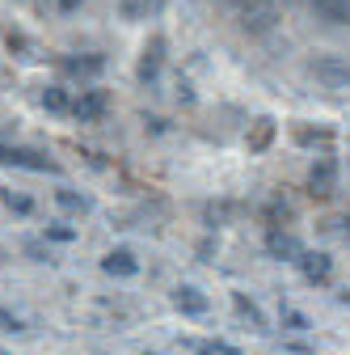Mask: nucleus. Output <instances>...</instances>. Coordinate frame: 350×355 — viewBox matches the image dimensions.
<instances>
[{
    "mask_svg": "<svg viewBox=\"0 0 350 355\" xmlns=\"http://www.w3.org/2000/svg\"><path fill=\"white\" fill-rule=\"evenodd\" d=\"M5 203H9L13 211H30V207H34V203H30L26 195H13V191H5Z\"/></svg>",
    "mask_w": 350,
    "mask_h": 355,
    "instance_id": "obj_21",
    "label": "nucleus"
},
{
    "mask_svg": "<svg viewBox=\"0 0 350 355\" xmlns=\"http://www.w3.org/2000/svg\"><path fill=\"white\" fill-rule=\"evenodd\" d=\"M173 309H182V313H190V318H203L207 309H211V300H207L199 288L182 284V288H173Z\"/></svg>",
    "mask_w": 350,
    "mask_h": 355,
    "instance_id": "obj_9",
    "label": "nucleus"
},
{
    "mask_svg": "<svg viewBox=\"0 0 350 355\" xmlns=\"http://www.w3.org/2000/svg\"><path fill=\"white\" fill-rule=\"evenodd\" d=\"M47 237H51V241H72L76 229H68V225H47Z\"/></svg>",
    "mask_w": 350,
    "mask_h": 355,
    "instance_id": "obj_20",
    "label": "nucleus"
},
{
    "mask_svg": "<svg viewBox=\"0 0 350 355\" xmlns=\"http://www.w3.org/2000/svg\"><path fill=\"white\" fill-rule=\"evenodd\" d=\"M295 140H300V144H325V140H329V131H308V127H300V131H295Z\"/></svg>",
    "mask_w": 350,
    "mask_h": 355,
    "instance_id": "obj_19",
    "label": "nucleus"
},
{
    "mask_svg": "<svg viewBox=\"0 0 350 355\" xmlns=\"http://www.w3.org/2000/svg\"><path fill=\"white\" fill-rule=\"evenodd\" d=\"M228 5H237V9H245V5H253V0H228Z\"/></svg>",
    "mask_w": 350,
    "mask_h": 355,
    "instance_id": "obj_26",
    "label": "nucleus"
},
{
    "mask_svg": "<svg viewBox=\"0 0 350 355\" xmlns=\"http://www.w3.org/2000/svg\"><path fill=\"white\" fill-rule=\"evenodd\" d=\"M106 106H110V94H106V89H84V94L72 102V114H76L80 123H98V119L106 114Z\"/></svg>",
    "mask_w": 350,
    "mask_h": 355,
    "instance_id": "obj_7",
    "label": "nucleus"
},
{
    "mask_svg": "<svg viewBox=\"0 0 350 355\" xmlns=\"http://www.w3.org/2000/svg\"><path fill=\"white\" fill-rule=\"evenodd\" d=\"M165 51H169V42H165L160 34H152V38L144 42V51H140V68H136V76H140L144 85H152V80L160 76V68H165Z\"/></svg>",
    "mask_w": 350,
    "mask_h": 355,
    "instance_id": "obj_5",
    "label": "nucleus"
},
{
    "mask_svg": "<svg viewBox=\"0 0 350 355\" xmlns=\"http://www.w3.org/2000/svg\"><path fill=\"white\" fill-rule=\"evenodd\" d=\"M199 355H241L237 347H228V343H190Z\"/></svg>",
    "mask_w": 350,
    "mask_h": 355,
    "instance_id": "obj_18",
    "label": "nucleus"
},
{
    "mask_svg": "<svg viewBox=\"0 0 350 355\" xmlns=\"http://www.w3.org/2000/svg\"><path fill=\"white\" fill-rule=\"evenodd\" d=\"M59 68L72 72V76H98V72L106 68V60H102V55H64Z\"/></svg>",
    "mask_w": 350,
    "mask_h": 355,
    "instance_id": "obj_12",
    "label": "nucleus"
},
{
    "mask_svg": "<svg viewBox=\"0 0 350 355\" xmlns=\"http://www.w3.org/2000/svg\"><path fill=\"white\" fill-rule=\"evenodd\" d=\"M333 225H338V233H342V237L350 241V216H346V220H333Z\"/></svg>",
    "mask_w": 350,
    "mask_h": 355,
    "instance_id": "obj_25",
    "label": "nucleus"
},
{
    "mask_svg": "<svg viewBox=\"0 0 350 355\" xmlns=\"http://www.w3.org/2000/svg\"><path fill=\"white\" fill-rule=\"evenodd\" d=\"M165 9V0H122L118 5V13L127 17V21H148V17H156Z\"/></svg>",
    "mask_w": 350,
    "mask_h": 355,
    "instance_id": "obj_13",
    "label": "nucleus"
},
{
    "mask_svg": "<svg viewBox=\"0 0 350 355\" xmlns=\"http://www.w3.org/2000/svg\"><path fill=\"white\" fill-rule=\"evenodd\" d=\"M102 271L114 275V279H131V275L140 271V262H136V254H131V250H110L102 258Z\"/></svg>",
    "mask_w": 350,
    "mask_h": 355,
    "instance_id": "obj_11",
    "label": "nucleus"
},
{
    "mask_svg": "<svg viewBox=\"0 0 350 355\" xmlns=\"http://www.w3.org/2000/svg\"><path fill=\"white\" fill-rule=\"evenodd\" d=\"M266 254L279 258V262H295V258L304 254V245H300V237H291V233H283V229H270V233H266Z\"/></svg>",
    "mask_w": 350,
    "mask_h": 355,
    "instance_id": "obj_8",
    "label": "nucleus"
},
{
    "mask_svg": "<svg viewBox=\"0 0 350 355\" xmlns=\"http://www.w3.org/2000/svg\"><path fill=\"white\" fill-rule=\"evenodd\" d=\"M308 72H313L317 85H325V89H350V60H342V55H333V51L317 55V60L308 64Z\"/></svg>",
    "mask_w": 350,
    "mask_h": 355,
    "instance_id": "obj_1",
    "label": "nucleus"
},
{
    "mask_svg": "<svg viewBox=\"0 0 350 355\" xmlns=\"http://www.w3.org/2000/svg\"><path fill=\"white\" fill-rule=\"evenodd\" d=\"M84 0H55V9H64V13H72V9H80Z\"/></svg>",
    "mask_w": 350,
    "mask_h": 355,
    "instance_id": "obj_24",
    "label": "nucleus"
},
{
    "mask_svg": "<svg viewBox=\"0 0 350 355\" xmlns=\"http://www.w3.org/2000/svg\"><path fill=\"white\" fill-rule=\"evenodd\" d=\"M279 26V5L275 0H253L241 9V30L245 34H270Z\"/></svg>",
    "mask_w": 350,
    "mask_h": 355,
    "instance_id": "obj_3",
    "label": "nucleus"
},
{
    "mask_svg": "<svg viewBox=\"0 0 350 355\" xmlns=\"http://www.w3.org/2000/svg\"><path fill=\"white\" fill-rule=\"evenodd\" d=\"M144 355H152V351H144Z\"/></svg>",
    "mask_w": 350,
    "mask_h": 355,
    "instance_id": "obj_27",
    "label": "nucleus"
},
{
    "mask_svg": "<svg viewBox=\"0 0 350 355\" xmlns=\"http://www.w3.org/2000/svg\"><path fill=\"white\" fill-rule=\"evenodd\" d=\"M232 304H237V313H241V318H249L257 330L266 326V322H261V313H257V304H253V300H245V292H232Z\"/></svg>",
    "mask_w": 350,
    "mask_h": 355,
    "instance_id": "obj_16",
    "label": "nucleus"
},
{
    "mask_svg": "<svg viewBox=\"0 0 350 355\" xmlns=\"http://www.w3.org/2000/svg\"><path fill=\"white\" fill-rule=\"evenodd\" d=\"M308 9L325 26H350V0H308Z\"/></svg>",
    "mask_w": 350,
    "mask_h": 355,
    "instance_id": "obj_10",
    "label": "nucleus"
},
{
    "mask_svg": "<svg viewBox=\"0 0 350 355\" xmlns=\"http://www.w3.org/2000/svg\"><path fill=\"white\" fill-rule=\"evenodd\" d=\"M55 199H59V207H68V211H89V207H93L89 195H76V191H59Z\"/></svg>",
    "mask_w": 350,
    "mask_h": 355,
    "instance_id": "obj_17",
    "label": "nucleus"
},
{
    "mask_svg": "<svg viewBox=\"0 0 350 355\" xmlns=\"http://www.w3.org/2000/svg\"><path fill=\"white\" fill-rule=\"evenodd\" d=\"M333 191H338V161L333 157H317L313 169H308V195L329 199Z\"/></svg>",
    "mask_w": 350,
    "mask_h": 355,
    "instance_id": "obj_4",
    "label": "nucleus"
},
{
    "mask_svg": "<svg viewBox=\"0 0 350 355\" xmlns=\"http://www.w3.org/2000/svg\"><path fill=\"white\" fill-rule=\"evenodd\" d=\"M0 165L13 169H34V173H59V165L51 157H42L34 148H17V144H0Z\"/></svg>",
    "mask_w": 350,
    "mask_h": 355,
    "instance_id": "obj_2",
    "label": "nucleus"
},
{
    "mask_svg": "<svg viewBox=\"0 0 350 355\" xmlns=\"http://www.w3.org/2000/svg\"><path fill=\"white\" fill-rule=\"evenodd\" d=\"M0 330H26V326H21V318L9 313V309H0Z\"/></svg>",
    "mask_w": 350,
    "mask_h": 355,
    "instance_id": "obj_22",
    "label": "nucleus"
},
{
    "mask_svg": "<svg viewBox=\"0 0 350 355\" xmlns=\"http://www.w3.org/2000/svg\"><path fill=\"white\" fill-rule=\"evenodd\" d=\"M270 216H275V220H279V216L287 220V216H291V203H279V199H275V203H270Z\"/></svg>",
    "mask_w": 350,
    "mask_h": 355,
    "instance_id": "obj_23",
    "label": "nucleus"
},
{
    "mask_svg": "<svg viewBox=\"0 0 350 355\" xmlns=\"http://www.w3.org/2000/svg\"><path fill=\"white\" fill-rule=\"evenodd\" d=\"M295 266H300V275L308 279V284H329V275H333V258L329 254H317V250H304L295 258Z\"/></svg>",
    "mask_w": 350,
    "mask_h": 355,
    "instance_id": "obj_6",
    "label": "nucleus"
},
{
    "mask_svg": "<svg viewBox=\"0 0 350 355\" xmlns=\"http://www.w3.org/2000/svg\"><path fill=\"white\" fill-rule=\"evenodd\" d=\"M42 106H47L51 114H68V110H72L68 89H64V85H47V89H42Z\"/></svg>",
    "mask_w": 350,
    "mask_h": 355,
    "instance_id": "obj_14",
    "label": "nucleus"
},
{
    "mask_svg": "<svg viewBox=\"0 0 350 355\" xmlns=\"http://www.w3.org/2000/svg\"><path fill=\"white\" fill-rule=\"evenodd\" d=\"M270 140H275V119H257V123H253V136H249V148L261 153Z\"/></svg>",
    "mask_w": 350,
    "mask_h": 355,
    "instance_id": "obj_15",
    "label": "nucleus"
},
{
    "mask_svg": "<svg viewBox=\"0 0 350 355\" xmlns=\"http://www.w3.org/2000/svg\"><path fill=\"white\" fill-rule=\"evenodd\" d=\"M0 355H5V351H0Z\"/></svg>",
    "mask_w": 350,
    "mask_h": 355,
    "instance_id": "obj_28",
    "label": "nucleus"
}]
</instances>
